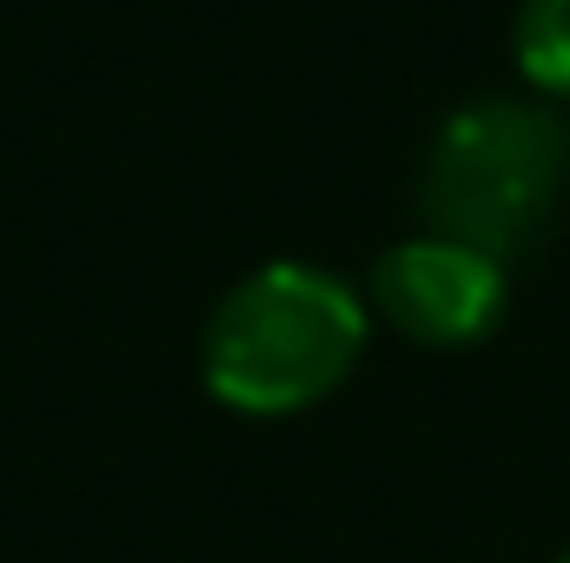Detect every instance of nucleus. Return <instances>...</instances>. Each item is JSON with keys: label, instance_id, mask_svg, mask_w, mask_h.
<instances>
[{"label": "nucleus", "instance_id": "obj_1", "mask_svg": "<svg viewBox=\"0 0 570 563\" xmlns=\"http://www.w3.org/2000/svg\"><path fill=\"white\" fill-rule=\"evenodd\" d=\"M365 352V298L325 266H266L206 325V385L246 418H285L332 398Z\"/></svg>", "mask_w": 570, "mask_h": 563}, {"label": "nucleus", "instance_id": "obj_2", "mask_svg": "<svg viewBox=\"0 0 570 563\" xmlns=\"http://www.w3.org/2000/svg\"><path fill=\"white\" fill-rule=\"evenodd\" d=\"M570 179V127L538 100H471L425 152L419 213L438 239L518 259L558 213Z\"/></svg>", "mask_w": 570, "mask_h": 563}, {"label": "nucleus", "instance_id": "obj_3", "mask_svg": "<svg viewBox=\"0 0 570 563\" xmlns=\"http://www.w3.org/2000/svg\"><path fill=\"white\" fill-rule=\"evenodd\" d=\"M372 305L431 352H464L504 318V266L458 239H405L372 266Z\"/></svg>", "mask_w": 570, "mask_h": 563}, {"label": "nucleus", "instance_id": "obj_4", "mask_svg": "<svg viewBox=\"0 0 570 563\" xmlns=\"http://www.w3.org/2000/svg\"><path fill=\"white\" fill-rule=\"evenodd\" d=\"M511 53L538 93L570 100V0H524L511 27Z\"/></svg>", "mask_w": 570, "mask_h": 563}, {"label": "nucleus", "instance_id": "obj_5", "mask_svg": "<svg viewBox=\"0 0 570 563\" xmlns=\"http://www.w3.org/2000/svg\"><path fill=\"white\" fill-rule=\"evenodd\" d=\"M558 563H570V551H564V557H558Z\"/></svg>", "mask_w": 570, "mask_h": 563}]
</instances>
